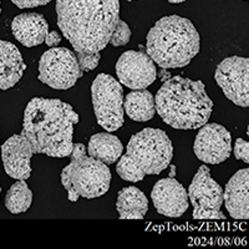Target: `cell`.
I'll use <instances>...</instances> for the list:
<instances>
[{
  "instance_id": "4dcf8cb0",
  "label": "cell",
  "mask_w": 249,
  "mask_h": 249,
  "mask_svg": "<svg viewBox=\"0 0 249 249\" xmlns=\"http://www.w3.org/2000/svg\"><path fill=\"white\" fill-rule=\"evenodd\" d=\"M0 193H1V188H0Z\"/></svg>"
},
{
  "instance_id": "7c38bea8",
  "label": "cell",
  "mask_w": 249,
  "mask_h": 249,
  "mask_svg": "<svg viewBox=\"0 0 249 249\" xmlns=\"http://www.w3.org/2000/svg\"><path fill=\"white\" fill-rule=\"evenodd\" d=\"M116 75L120 82L132 90H143L152 85L157 77L153 60L142 51L128 50L116 62Z\"/></svg>"
},
{
  "instance_id": "3957f363",
  "label": "cell",
  "mask_w": 249,
  "mask_h": 249,
  "mask_svg": "<svg viewBox=\"0 0 249 249\" xmlns=\"http://www.w3.org/2000/svg\"><path fill=\"white\" fill-rule=\"evenodd\" d=\"M213 104L201 80L170 77L156 95L155 107L162 120L177 130H195L208 122Z\"/></svg>"
},
{
  "instance_id": "44dd1931",
  "label": "cell",
  "mask_w": 249,
  "mask_h": 249,
  "mask_svg": "<svg viewBox=\"0 0 249 249\" xmlns=\"http://www.w3.org/2000/svg\"><path fill=\"white\" fill-rule=\"evenodd\" d=\"M33 203V192L26 184L25 179H18L9 188L5 196V207L13 214L24 213Z\"/></svg>"
},
{
  "instance_id": "f546056e",
  "label": "cell",
  "mask_w": 249,
  "mask_h": 249,
  "mask_svg": "<svg viewBox=\"0 0 249 249\" xmlns=\"http://www.w3.org/2000/svg\"><path fill=\"white\" fill-rule=\"evenodd\" d=\"M127 1H133V0H127Z\"/></svg>"
},
{
  "instance_id": "d6986e66",
  "label": "cell",
  "mask_w": 249,
  "mask_h": 249,
  "mask_svg": "<svg viewBox=\"0 0 249 249\" xmlns=\"http://www.w3.org/2000/svg\"><path fill=\"white\" fill-rule=\"evenodd\" d=\"M89 156L99 160L106 164H112L117 161L124 152V144L119 137L107 132L93 135L89 142Z\"/></svg>"
},
{
  "instance_id": "d4e9b609",
  "label": "cell",
  "mask_w": 249,
  "mask_h": 249,
  "mask_svg": "<svg viewBox=\"0 0 249 249\" xmlns=\"http://www.w3.org/2000/svg\"><path fill=\"white\" fill-rule=\"evenodd\" d=\"M13 4L20 9L25 8H37V6L46 5L51 1V0H10Z\"/></svg>"
},
{
  "instance_id": "9c48e42d",
  "label": "cell",
  "mask_w": 249,
  "mask_h": 249,
  "mask_svg": "<svg viewBox=\"0 0 249 249\" xmlns=\"http://www.w3.org/2000/svg\"><path fill=\"white\" fill-rule=\"evenodd\" d=\"M187 195L193 206L195 219H226L221 211L223 188L212 178L211 170L206 164L197 171Z\"/></svg>"
},
{
  "instance_id": "603a6c76",
  "label": "cell",
  "mask_w": 249,
  "mask_h": 249,
  "mask_svg": "<svg viewBox=\"0 0 249 249\" xmlns=\"http://www.w3.org/2000/svg\"><path fill=\"white\" fill-rule=\"evenodd\" d=\"M77 64L82 71H91L96 69L99 65V61L101 59L100 53H76Z\"/></svg>"
},
{
  "instance_id": "6da1fadb",
  "label": "cell",
  "mask_w": 249,
  "mask_h": 249,
  "mask_svg": "<svg viewBox=\"0 0 249 249\" xmlns=\"http://www.w3.org/2000/svg\"><path fill=\"white\" fill-rule=\"evenodd\" d=\"M56 15L76 53H100L120 20V0H56Z\"/></svg>"
},
{
  "instance_id": "5b68a950",
  "label": "cell",
  "mask_w": 249,
  "mask_h": 249,
  "mask_svg": "<svg viewBox=\"0 0 249 249\" xmlns=\"http://www.w3.org/2000/svg\"><path fill=\"white\" fill-rule=\"evenodd\" d=\"M173 157V144L167 133L147 127L131 137L126 153L116 164V172L127 182H140L147 175H160Z\"/></svg>"
},
{
  "instance_id": "484cf974",
  "label": "cell",
  "mask_w": 249,
  "mask_h": 249,
  "mask_svg": "<svg viewBox=\"0 0 249 249\" xmlns=\"http://www.w3.org/2000/svg\"><path fill=\"white\" fill-rule=\"evenodd\" d=\"M44 41H45V44L48 46L54 48V46L59 45V44L61 43V35H60L57 31H50V33H48V35H46Z\"/></svg>"
},
{
  "instance_id": "ffe728a7",
  "label": "cell",
  "mask_w": 249,
  "mask_h": 249,
  "mask_svg": "<svg viewBox=\"0 0 249 249\" xmlns=\"http://www.w3.org/2000/svg\"><path fill=\"white\" fill-rule=\"evenodd\" d=\"M124 111L133 121H148L155 116L156 107L153 95L146 89L133 90L124 99Z\"/></svg>"
},
{
  "instance_id": "4316f807",
  "label": "cell",
  "mask_w": 249,
  "mask_h": 249,
  "mask_svg": "<svg viewBox=\"0 0 249 249\" xmlns=\"http://www.w3.org/2000/svg\"><path fill=\"white\" fill-rule=\"evenodd\" d=\"M168 166H170V168H171V171H170V177H175V175H176V167H175V164H168Z\"/></svg>"
},
{
  "instance_id": "8fae6325",
  "label": "cell",
  "mask_w": 249,
  "mask_h": 249,
  "mask_svg": "<svg viewBox=\"0 0 249 249\" xmlns=\"http://www.w3.org/2000/svg\"><path fill=\"white\" fill-rule=\"evenodd\" d=\"M196 136L193 151L204 163L219 164L232 153V136L230 131L218 124H204Z\"/></svg>"
},
{
  "instance_id": "83f0119b",
  "label": "cell",
  "mask_w": 249,
  "mask_h": 249,
  "mask_svg": "<svg viewBox=\"0 0 249 249\" xmlns=\"http://www.w3.org/2000/svg\"><path fill=\"white\" fill-rule=\"evenodd\" d=\"M168 1L172 4H179V3H183V1H186V0H168Z\"/></svg>"
},
{
  "instance_id": "277c9868",
  "label": "cell",
  "mask_w": 249,
  "mask_h": 249,
  "mask_svg": "<svg viewBox=\"0 0 249 249\" xmlns=\"http://www.w3.org/2000/svg\"><path fill=\"white\" fill-rule=\"evenodd\" d=\"M201 37L192 21L178 15L160 19L148 31L146 53L162 69L190 65L199 53Z\"/></svg>"
},
{
  "instance_id": "8992f818",
  "label": "cell",
  "mask_w": 249,
  "mask_h": 249,
  "mask_svg": "<svg viewBox=\"0 0 249 249\" xmlns=\"http://www.w3.org/2000/svg\"><path fill=\"white\" fill-rule=\"evenodd\" d=\"M71 162L61 172V183L69 193V199L76 202L79 197L97 198L110 188L111 171L108 166L85 153V144H74Z\"/></svg>"
},
{
  "instance_id": "5bb4252c",
  "label": "cell",
  "mask_w": 249,
  "mask_h": 249,
  "mask_svg": "<svg viewBox=\"0 0 249 249\" xmlns=\"http://www.w3.org/2000/svg\"><path fill=\"white\" fill-rule=\"evenodd\" d=\"M34 148L24 135H14L1 144V159L6 175L15 179H28L31 176L30 160Z\"/></svg>"
},
{
  "instance_id": "ac0fdd59",
  "label": "cell",
  "mask_w": 249,
  "mask_h": 249,
  "mask_svg": "<svg viewBox=\"0 0 249 249\" xmlns=\"http://www.w3.org/2000/svg\"><path fill=\"white\" fill-rule=\"evenodd\" d=\"M116 210L121 219H142L148 211V199L137 187H126L117 196Z\"/></svg>"
},
{
  "instance_id": "30bf717a",
  "label": "cell",
  "mask_w": 249,
  "mask_h": 249,
  "mask_svg": "<svg viewBox=\"0 0 249 249\" xmlns=\"http://www.w3.org/2000/svg\"><path fill=\"white\" fill-rule=\"evenodd\" d=\"M217 85L228 99L241 107L249 105V60L242 56L224 59L214 72Z\"/></svg>"
},
{
  "instance_id": "4fadbf2b",
  "label": "cell",
  "mask_w": 249,
  "mask_h": 249,
  "mask_svg": "<svg viewBox=\"0 0 249 249\" xmlns=\"http://www.w3.org/2000/svg\"><path fill=\"white\" fill-rule=\"evenodd\" d=\"M156 211L162 215L177 218L188 210V195L184 187L173 177L160 179L151 193Z\"/></svg>"
},
{
  "instance_id": "7a4b0ae2",
  "label": "cell",
  "mask_w": 249,
  "mask_h": 249,
  "mask_svg": "<svg viewBox=\"0 0 249 249\" xmlns=\"http://www.w3.org/2000/svg\"><path fill=\"white\" fill-rule=\"evenodd\" d=\"M79 115L71 105L57 99L34 97L24 111L23 132L35 153L69 157L72 152L74 126Z\"/></svg>"
},
{
  "instance_id": "e0dca14e",
  "label": "cell",
  "mask_w": 249,
  "mask_h": 249,
  "mask_svg": "<svg viewBox=\"0 0 249 249\" xmlns=\"http://www.w3.org/2000/svg\"><path fill=\"white\" fill-rule=\"evenodd\" d=\"M25 69L19 49L10 41L0 40V90H8L17 85Z\"/></svg>"
},
{
  "instance_id": "ba28073f",
  "label": "cell",
  "mask_w": 249,
  "mask_h": 249,
  "mask_svg": "<svg viewBox=\"0 0 249 249\" xmlns=\"http://www.w3.org/2000/svg\"><path fill=\"white\" fill-rule=\"evenodd\" d=\"M84 71L80 69L75 53L66 48H53L39 60V80L56 90L72 88Z\"/></svg>"
},
{
  "instance_id": "7402d4cb",
  "label": "cell",
  "mask_w": 249,
  "mask_h": 249,
  "mask_svg": "<svg viewBox=\"0 0 249 249\" xmlns=\"http://www.w3.org/2000/svg\"><path fill=\"white\" fill-rule=\"evenodd\" d=\"M131 39V30L128 25L124 23V20L120 19L117 21L116 26L113 29L108 43L113 46H124L130 41Z\"/></svg>"
},
{
  "instance_id": "f1b7e54d",
  "label": "cell",
  "mask_w": 249,
  "mask_h": 249,
  "mask_svg": "<svg viewBox=\"0 0 249 249\" xmlns=\"http://www.w3.org/2000/svg\"><path fill=\"white\" fill-rule=\"evenodd\" d=\"M0 14H1V3H0Z\"/></svg>"
},
{
  "instance_id": "52a82bcc",
  "label": "cell",
  "mask_w": 249,
  "mask_h": 249,
  "mask_svg": "<svg viewBox=\"0 0 249 249\" xmlns=\"http://www.w3.org/2000/svg\"><path fill=\"white\" fill-rule=\"evenodd\" d=\"M93 112L101 127L108 132L124 124V89L111 75L99 74L91 86Z\"/></svg>"
},
{
  "instance_id": "cb8c5ba5",
  "label": "cell",
  "mask_w": 249,
  "mask_h": 249,
  "mask_svg": "<svg viewBox=\"0 0 249 249\" xmlns=\"http://www.w3.org/2000/svg\"><path fill=\"white\" fill-rule=\"evenodd\" d=\"M234 157L246 163L249 162V143L243 139H237L234 144Z\"/></svg>"
},
{
  "instance_id": "2e32d148",
  "label": "cell",
  "mask_w": 249,
  "mask_h": 249,
  "mask_svg": "<svg viewBox=\"0 0 249 249\" xmlns=\"http://www.w3.org/2000/svg\"><path fill=\"white\" fill-rule=\"evenodd\" d=\"M12 31L20 44L33 48L44 43L49 33V24L41 14L24 13L14 18Z\"/></svg>"
},
{
  "instance_id": "9a60e30c",
  "label": "cell",
  "mask_w": 249,
  "mask_h": 249,
  "mask_svg": "<svg viewBox=\"0 0 249 249\" xmlns=\"http://www.w3.org/2000/svg\"><path fill=\"white\" fill-rule=\"evenodd\" d=\"M226 208L234 219L249 218V170H239L223 191Z\"/></svg>"
}]
</instances>
